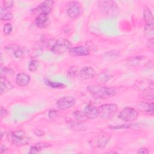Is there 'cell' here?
<instances>
[{"instance_id":"1","label":"cell","mask_w":154,"mask_h":154,"mask_svg":"<svg viewBox=\"0 0 154 154\" xmlns=\"http://www.w3.org/2000/svg\"><path fill=\"white\" fill-rule=\"evenodd\" d=\"M87 90L94 97L99 99H107L116 94V90L111 87L90 85L87 87Z\"/></svg>"},{"instance_id":"11","label":"cell","mask_w":154,"mask_h":154,"mask_svg":"<svg viewBox=\"0 0 154 154\" xmlns=\"http://www.w3.org/2000/svg\"><path fill=\"white\" fill-rule=\"evenodd\" d=\"M49 17L48 14H40L35 19V23L40 29L46 28L49 24Z\"/></svg>"},{"instance_id":"10","label":"cell","mask_w":154,"mask_h":154,"mask_svg":"<svg viewBox=\"0 0 154 154\" xmlns=\"http://www.w3.org/2000/svg\"><path fill=\"white\" fill-rule=\"evenodd\" d=\"M70 55L75 57H82L87 56L90 54L89 49L84 46H78L72 47L69 50Z\"/></svg>"},{"instance_id":"12","label":"cell","mask_w":154,"mask_h":154,"mask_svg":"<svg viewBox=\"0 0 154 154\" xmlns=\"http://www.w3.org/2000/svg\"><path fill=\"white\" fill-rule=\"evenodd\" d=\"M88 119H94L99 116L98 108L91 103L86 105L84 111Z\"/></svg>"},{"instance_id":"18","label":"cell","mask_w":154,"mask_h":154,"mask_svg":"<svg viewBox=\"0 0 154 154\" xmlns=\"http://www.w3.org/2000/svg\"><path fill=\"white\" fill-rule=\"evenodd\" d=\"M0 84V94L2 95L3 93L11 90L13 88L12 84L8 81L7 79H1Z\"/></svg>"},{"instance_id":"21","label":"cell","mask_w":154,"mask_h":154,"mask_svg":"<svg viewBox=\"0 0 154 154\" xmlns=\"http://www.w3.org/2000/svg\"><path fill=\"white\" fill-rule=\"evenodd\" d=\"M69 126L71 128V129L75 131H84L86 129V127L82 123V122L76 121H70L68 122Z\"/></svg>"},{"instance_id":"19","label":"cell","mask_w":154,"mask_h":154,"mask_svg":"<svg viewBox=\"0 0 154 154\" xmlns=\"http://www.w3.org/2000/svg\"><path fill=\"white\" fill-rule=\"evenodd\" d=\"M143 18L146 22V24H153V16L150 9L145 6L143 10Z\"/></svg>"},{"instance_id":"17","label":"cell","mask_w":154,"mask_h":154,"mask_svg":"<svg viewBox=\"0 0 154 154\" xmlns=\"http://www.w3.org/2000/svg\"><path fill=\"white\" fill-rule=\"evenodd\" d=\"M50 144L46 143H38L35 144L34 146H32L30 147L29 153H37L42 150L44 149L49 147L50 146Z\"/></svg>"},{"instance_id":"23","label":"cell","mask_w":154,"mask_h":154,"mask_svg":"<svg viewBox=\"0 0 154 154\" xmlns=\"http://www.w3.org/2000/svg\"><path fill=\"white\" fill-rule=\"evenodd\" d=\"M144 33L148 39L153 38L154 30H153V24H146L144 27Z\"/></svg>"},{"instance_id":"9","label":"cell","mask_w":154,"mask_h":154,"mask_svg":"<svg viewBox=\"0 0 154 154\" xmlns=\"http://www.w3.org/2000/svg\"><path fill=\"white\" fill-rule=\"evenodd\" d=\"M54 2L52 1H45L40 4L37 7L33 9L35 13L40 14H48L51 11Z\"/></svg>"},{"instance_id":"37","label":"cell","mask_w":154,"mask_h":154,"mask_svg":"<svg viewBox=\"0 0 154 154\" xmlns=\"http://www.w3.org/2000/svg\"><path fill=\"white\" fill-rule=\"evenodd\" d=\"M104 77H105V75L104 76ZM107 77H110V76H108V75H106V78ZM110 78H108V79H105V78H102V79H104V81H105V82H106V81H108V80H109Z\"/></svg>"},{"instance_id":"22","label":"cell","mask_w":154,"mask_h":154,"mask_svg":"<svg viewBox=\"0 0 154 154\" xmlns=\"http://www.w3.org/2000/svg\"><path fill=\"white\" fill-rule=\"evenodd\" d=\"M14 74V71L7 67H1L0 76L1 79H7V77H10Z\"/></svg>"},{"instance_id":"5","label":"cell","mask_w":154,"mask_h":154,"mask_svg":"<svg viewBox=\"0 0 154 154\" xmlns=\"http://www.w3.org/2000/svg\"><path fill=\"white\" fill-rule=\"evenodd\" d=\"M97 108L99 116L105 119L113 117L118 109L117 105L114 103L103 104L100 105Z\"/></svg>"},{"instance_id":"29","label":"cell","mask_w":154,"mask_h":154,"mask_svg":"<svg viewBox=\"0 0 154 154\" xmlns=\"http://www.w3.org/2000/svg\"><path fill=\"white\" fill-rule=\"evenodd\" d=\"M38 67V63L37 60H31L28 64V69L31 72L35 71Z\"/></svg>"},{"instance_id":"6","label":"cell","mask_w":154,"mask_h":154,"mask_svg":"<svg viewBox=\"0 0 154 154\" xmlns=\"http://www.w3.org/2000/svg\"><path fill=\"white\" fill-rule=\"evenodd\" d=\"M118 117L125 122H131L135 121L138 119V112L134 108L126 107L120 112Z\"/></svg>"},{"instance_id":"26","label":"cell","mask_w":154,"mask_h":154,"mask_svg":"<svg viewBox=\"0 0 154 154\" xmlns=\"http://www.w3.org/2000/svg\"><path fill=\"white\" fill-rule=\"evenodd\" d=\"M143 96L147 99L153 100V88H147L144 90Z\"/></svg>"},{"instance_id":"33","label":"cell","mask_w":154,"mask_h":154,"mask_svg":"<svg viewBox=\"0 0 154 154\" xmlns=\"http://www.w3.org/2000/svg\"><path fill=\"white\" fill-rule=\"evenodd\" d=\"M58 114V112L56 111L55 110H51V111L49 112V114H48L49 118L51 119H52V120L55 119L57 117Z\"/></svg>"},{"instance_id":"24","label":"cell","mask_w":154,"mask_h":154,"mask_svg":"<svg viewBox=\"0 0 154 154\" xmlns=\"http://www.w3.org/2000/svg\"><path fill=\"white\" fill-rule=\"evenodd\" d=\"M73 117H75V120L80 122H84L87 121V120H88V117H87V116L85 115V112L80 111V110H75L73 113Z\"/></svg>"},{"instance_id":"2","label":"cell","mask_w":154,"mask_h":154,"mask_svg":"<svg viewBox=\"0 0 154 154\" xmlns=\"http://www.w3.org/2000/svg\"><path fill=\"white\" fill-rule=\"evenodd\" d=\"M7 139L15 146H22L27 144L29 142V138L25 135L22 130L10 131L7 134Z\"/></svg>"},{"instance_id":"8","label":"cell","mask_w":154,"mask_h":154,"mask_svg":"<svg viewBox=\"0 0 154 154\" xmlns=\"http://www.w3.org/2000/svg\"><path fill=\"white\" fill-rule=\"evenodd\" d=\"M75 103L76 100L73 97L67 96L60 98L57 101L56 104L59 109L64 110L72 108L75 105Z\"/></svg>"},{"instance_id":"16","label":"cell","mask_w":154,"mask_h":154,"mask_svg":"<svg viewBox=\"0 0 154 154\" xmlns=\"http://www.w3.org/2000/svg\"><path fill=\"white\" fill-rule=\"evenodd\" d=\"M109 139H110L109 135H108L106 134H101L96 138V142H95L96 146L99 148L103 149L106 146Z\"/></svg>"},{"instance_id":"4","label":"cell","mask_w":154,"mask_h":154,"mask_svg":"<svg viewBox=\"0 0 154 154\" xmlns=\"http://www.w3.org/2000/svg\"><path fill=\"white\" fill-rule=\"evenodd\" d=\"M71 43L67 39L60 38L55 40L51 47V51L56 54H62L69 51L71 47Z\"/></svg>"},{"instance_id":"35","label":"cell","mask_w":154,"mask_h":154,"mask_svg":"<svg viewBox=\"0 0 154 154\" xmlns=\"http://www.w3.org/2000/svg\"><path fill=\"white\" fill-rule=\"evenodd\" d=\"M147 45H148V47L149 48L153 49V38L149 39L148 42H147Z\"/></svg>"},{"instance_id":"28","label":"cell","mask_w":154,"mask_h":154,"mask_svg":"<svg viewBox=\"0 0 154 154\" xmlns=\"http://www.w3.org/2000/svg\"><path fill=\"white\" fill-rule=\"evenodd\" d=\"M2 30L4 33L5 35H10L11 34L12 31H13V26L11 23H5L2 28Z\"/></svg>"},{"instance_id":"15","label":"cell","mask_w":154,"mask_h":154,"mask_svg":"<svg viewBox=\"0 0 154 154\" xmlns=\"http://www.w3.org/2000/svg\"><path fill=\"white\" fill-rule=\"evenodd\" d=\"M153 102L148 103L146 102H141L137 105V108L140 111L148 113L152 116L153 115Z\"/></svg>"},{"instance_id":"32","label":"cell","mask_w":154,"mask_h":154,"mask_svg":"<svg viewBox=\"0 0 154 154\" xmlns=\"http://www.w3.org/2000/svg\"><path fill=\"white\" fill-rule=\"evenodd\" d=\"M8 114V111L6 108H4L3 106H1V109H0V117L1 118H3L7 116Z\"/></svg>"},{"instance_id":"14","label":"cell","mask_w":154,"mask_h":154,"mask_svg":"<svg viewBox=\"0 0 154 154\" xmlns=\"http://www.w3.org/2000/svg\"><path fill=\"white\" fill-rule=\"evenodd\" d=\"M15 81L17 85L25 87L29 84L30 81V76L25 73H20L16 75Z\"/></svg>"},{"instance_id":"20","label":"cell","mask_w":154,"mask_h":154,"mask_svg":"<svg viewBox=\"0 0 154 154\" xmlns=\"http://www.w3.org/2000/svg\"><path fill=\"white\" fill-rule=\"evenodd\" d=\"M0 16L2 20H10L13 18L12 13L8 10L4 8L2 5L0 8Z\"/></svg>"},{"instance_id":"25","label":"cell","mask_w":154,"mask_h":154,"mask_svg":"<svg viewBox=\"0 0 154 154\" xmlns=\"http://www.w3.org/2000/svg\"><path fill=\"white\" fill-rule=\"evenodd\" d=\"M45 83L47 85L49 86L51 88H63L65 87V85L61 82H52L49 80H47V81H46Z\"/></svg>"},{"instance_id":"34","label":"cell","mask_w":154,"mask_h":154,"mask_svg":"<svg viewBox=\"0 0 154 154\" xmlns=\"http://www.w3.org/2000/svg\"><path fill=\"white\" fill-rule=\"evenodd\" d=\"M137 153H141V154H147L149 153V150L146 147H141L138 150Z\"/></svg>"},{"instance_id":"36","label":"cell","mask_w":154,"mask_h":154,"mask_svg":"<svg viewBox=\"0 0 154 154\" xmlns=\"http://www.w3.org/2000/svg\"><path fill=\"white\" fill-rule=\"evenodd\" d=\"M7 150V148L5 146H4V145H1V153H5Z\"/></svg>"},{"instance_id":"3","label":"cell","mask_w":154,"mask_h":154,"mask_svg":"<svg viewBox=\"0 0 154 154\" xmlns=\"http://www.w3.org/2000/svg\"><path fill=\"white\" fill-rule=\"evenodd\" d=\"M97 5L102 13L110 17L118 15L119 13L117 4L113 1H99Z\"/></svg>"},{"instance_id":"27","label":"cell","mask_w":154,"mask_h":154,"mask_svg":"<svg viewBox=\"0 0 154 154\" xmlns=\"http://www.w3.org/2000/svg\"><path fill=\"white\" fill-rule=\"evenodd\" d=\"M14 55L16 58H22L25 55V51L20 47H17L14 49Z\"/></svg>"},{"instance_id":"30","label":"cell","mask_w":154,"mask_h":154,"mask_svg":"<svg viewBox=\"0 0 154 154\" xmlns=\"http://www.w3.org/2000/svg\"><path fill=\"white\" fill-rule=\"evenodd\" d=\"M78 68L76 66L71 67L67 71V76L69 78H73L77 75Z\"/></svg>"},{"instance_id":"13","label":"cell","mask_w":154,"mask_h":154,"mask_svg":"<svg viewBox=\"0 0 154 154\" xmlns=\"http://www.w3.org/2000/svg\"><path fill=\"white\" fill-rule=\"evenodd\" d=\"M79 74L82 79H89L94 78L95 75V71L91 67L86 66L81 69Z\"/></svg>"},{"instance_id":"7","label":"cell","mask_w":154,"mask_h":154,"mask_svg":"<svg viewBox=\"0 0 154 154\" xmlns=\"http://www.w3.org/2000/svg\"><path fill=\"white\" fill-rule=\"evenodd\" d=\"M81 4L78 1H70L66 6L67 15L72 19L78 17L81 13Z\"/></svg>"},{"instance_id":"31","label":"cell","mask_w":154,"mask_h":154,"mask_svg":"<svg viewBox=\"0 0 154 154\" xmlns=\"http://www.w3.org/2000/svg\"><path fill=\"white\" fill-rule=\"evenodd\" d=\"M13 4L14 2L13 1L11 0H7V1H3V4H2V7L4 8H5L7 10H10L13 6Z\"/></svg>"}]
</instances>
